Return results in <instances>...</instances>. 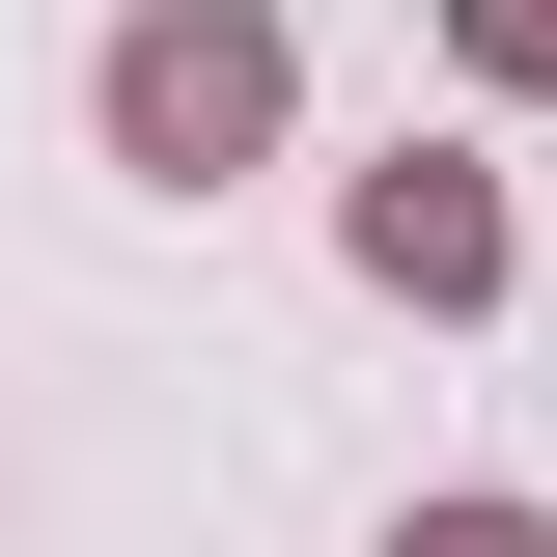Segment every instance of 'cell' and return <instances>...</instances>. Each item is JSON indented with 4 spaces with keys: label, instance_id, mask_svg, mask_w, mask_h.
<instances>
[{
    "label": "cell",
    "instance_id": "cell-2",
    "mask_svg": "<svg viewBox=\"0 0 557 557\" xmlns=\"http://www.w3.org/2000/svg\"><path fill=\"white\" fill-rule=\"evenodd\" d=\"M362 251H391L418 307H474V278H502V196H474V168H391V196H362Z\"/></svg>",
    "mask_w": 557,
    "mask_h": 557
},
{
    "label": "cell",
    "instance_id": "cell-1",
    "mask_svg": "<svg viewBox=\"0 0 557 557\" xmlns=\"http://www.w3.org/2000/svg\"><path fill=\"white\" fill-rule=\"evenodd\" d=\"M112 139L168 168V196H196V168H251V139H278V28H251V0L139 28V57H112Z\"/></svg>",
    "mask_w": 557,
    "mask_h": 557
},
{
    "label": "cell",
    "instance_id": "cell-3",
    "mask_svg": "<svg viewBox=\"0 0 557 557\" xmlns=\"http://www.w3.org/2000/svg\"><path fill=\"white\" fill-rule=\"evenodd\" d=\"M391 557H530V530H502V502H446V530H391Z\"/></svg>",
    "mask_w": 557,
    "mask_h": 557
}]
</instances>
